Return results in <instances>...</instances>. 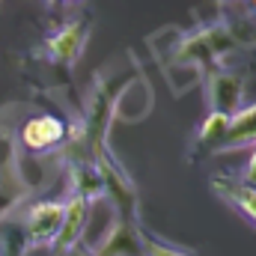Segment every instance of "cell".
Masks as SVG:
<instances>
[{"label":"cell","mask_w":256,"mask_h":256,"mask_svg":"<svg viewBox=\"0 0 256 256\" xmlns=\"http://www.w3.org/2000/svg\"><path fill=\"white\" fill-rule=\"evenodd\" d=\"M140 236H143V256H194L191 250H185L179 244H170V242H164V238H158L146 230H140Z\"/></svg>","instance_id":"5bb4252c"},{"label":"cell","mask_w":256,"mask_h":256,"mask_svg":"<svg viewBox=\"0 0 256 256\" xmlns=\"http://www.w3.org/2000/svg\"><path fill=\"white\" fill-rule=\"evenodd\" d=\"M226 126H230V116H224V114H208L206 122L196 131V140H194L188 158L194 161V158H206V155L220 152V149H224V137H226Z\"/></svg>","instance_id":"30bf717a"},{"label":"cell","mask_w":256,"mask_h":256,"mask_svg":"<svg viewBox=\"0 0 256 256\" xmlns=\"http://www.w3.org/2000/svg\"><path fill=\"white\" fill-rule=\"evenodd\" d=\"M206 102L208 114L232 116L238 108H244V74L232 68H214L206 80Z\"/></svg>","instance_id":"8992f818"},{"label":"cell","mask_w":256,"mask_h":256,"mask_svg":"<svg viewBox=\"0 0 256 256\" xmlns=\"http://www.w3.org/2000/svg\"><path fill=\"white\" fill-rule=\"evenodd\" d=\"M27 232H24V220H21V206L12 208L9 214L0 218V256H27Z\"/></svg>","instance_id":"4fadbf2b"},{"label":"cell","mask_w":256,"mask_h":256,"mask_svg":"<svg viewBox=\"0 0 256 256\" xmlns=\"http://www.w3.org/2000/svg\"><path fill=\"white\" fill-rule=\"evenodd\" d=\"M90 208H92V202H86L78 194H68V200L63 202V220H60L54 244H51L54 256L68 254L74 244L84 242V232H86V224H90Z\"/></svg>","instance_id":"52a82bcc"},{"label":"cell","mask_w":256,"mask_h":256,"mask_svg":"<svg viewBox=\"0 0 256 256\" xmlns=\"http://www.w3.org/2000/svg\"><path fill=\"white\" fill-rule=\"evenodd\" d=\"M140 224L126 220V218H114L110 230L92 244L96 256H143V236H140Z\"/></svg>","instance_id":"ba28073f"},{"label":"cell","mask_w":256,"mask_h":256,"mask_svg":"<svg viewBox=\"0 0 256 256\" xmlns=\"http://www.w3.org/2000/svg\"><path fill=\"white\" fill-rule=\"evenodd\" d=\"M90 33H92V21L86 15L84 18H72V21H66L63 27H57L42 42V48L36 51V57H42L45 63L57 66V68L72 72L74 66L80 63V57H84V48L90 42Z\"/></svg>","instance_id":"7a4b0ae2"},{"label":"cell","mask_w":256,"mask_h":256,"mask_svg":"<svg viewBox=\"0 0 256 256\" xmlns=\"http://www.w3.org/2000/svg\"><path fill=\"white\" fill-rule=\"evenodd\" d=\"M250 3H254V9H256V0H250Z\"/></svg>","instance_id":"e0dca14e"},{"label":"cell","mask_w":256,"mask_h":256,"mask_svg":"<svg viewBox=\"0 0 256 256\" xmlns=\"http://www.w3.org/2000/svg\"><path fill=\"white\" fill-rule=\"evenodd\" d=\"M254 143H256V102L248 104V108H238L230 116V126H226V137H224V149L220 152L244 149V146H254Z\"/></svg>","instance_id":"7c38bea8"},{"label":"cell","mask_w":256,"mask_h":256,"mask_svg":"<svg viewBox=\"0 0 256 256\" xmlns=\"http://www.w3.org/2000/svg\"><path fill=\"white\" fill-rule=\"evenodd\" d=\"M238 179H242L244 185L256 188V143H254V149H250V158H248V164H244V170H242Z\"/></svg>","instance_id":"9a60e30c"},{"label":"cell","mask_w":256,"mask_h":256,"mask_svg":"<svg viewBox=\"0 0 256 256\" xmlns=\"http://www.w3.org/2000/svg\"><path fill=\"white\" fill-rule=\"evenodd\" d=\"M66 170H68V194H78L86 202H96L104 196L98 170L92 161H66Z\"/></svg>","instance_id":"8fae6325"},{"label":"cell","mask_w":256,"mask_h":256,"mask_svg":"<svg viewBox=\"0 0 256 256\" xmlns=\"http://www.w3.org/2000/svg\"><path fill=\"white\" fill-rule=\"evenodd\" d=\"M92 164L98 170L104 200H110L116 218H126V220L140 224V191H137L134 179L128 176V170L120 164V158L110 149H104V152H98L92 158Z\"/></svg>","instance_id":"6da1fadb"},{"label":"cell","mask_w":256,"mask_h":256,"mask_svg":"<svg viewBox=\"0 0 256 256\" xmlns=\"http://www.w3.org/2000/svg\"><path fill=\"white\" fill-rule=\"evenodd\" d=\"M21 220H24V232H27V244L30 250L39 248H51L57 226L63 220V202L60 200H33L21 206Z\"/></svg>","instance_id":"5b68a950"},{"label":"cell","mask_w":256,"mask_h":256,"mask_svg":"<svg viewBox=\"0 0 256 256\" xmlns=\"http://www.w3.org/2000/svg\"><path fill=\"white\" fill-rule=\"evenodd\" d=\"M66 140H68V122L54 116V114H36L30 116L24 126L18 128L15 143L30 152V155H51V152H63Z\"/></svg>","instance_id":"277c9868"},{"label":"cell","mask_w":256,"mask_h":256,"mask_svg":"<svg viewBox=\"0 0 256 256\" xmlns=\"http://www.w3.org/2000/svg\"><path fill=\"white\" fill-rule=\"evenodd\" d=\"M30 188L33 185L21 173V155H18L15 134L0 128V218L24 206L30 196Z\"/></svg>","instance_id":"3957f363"},{"label":"cell","mask_w":256,"mask_h":256,"mask_svg":"<svg viewBox=\"0 0 256 256\" xmlns=\"http://www.w3.org/2000/svg\"><path fill=\"white\" fill-rule=\"evenodd\" d=\"M63 256H96V254H92V248H90V244H84V242H80V244H74V248H72L68 254H63Z\"/></svg>","instance_id":"2e32d148"},{"label":"cell","mask_w":256,"mask_h":256,"mask_svg":"<svg viewBox=\"0 0 256 256\" xmlns=\"http://www.w3.org/2000/svg\"><path fill=\"white\" fill-rule=\"evenodd\" d=\"M208 185H212V191H214L218 200H224L232 212H238V218H244L256 230V188L244 185L238 176H226V173L212 176Z\"/></svg>","instance_id":"9c48e42d"}]
</instances>
